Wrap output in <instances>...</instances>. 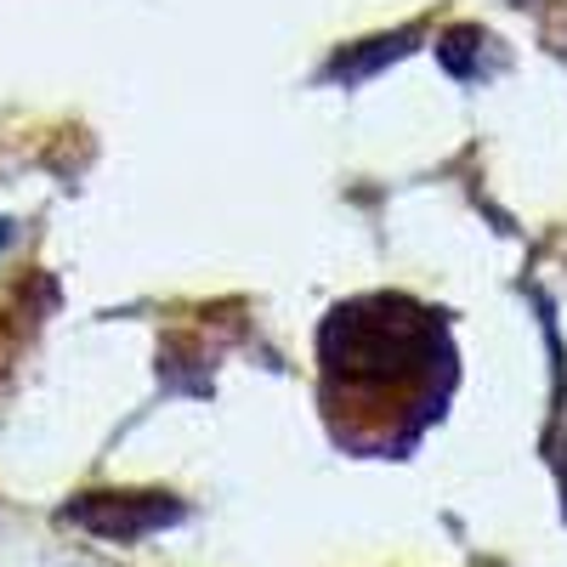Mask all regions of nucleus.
Listing matches in <instances>:
<instances>
[{
	"instance_id": "nucleus-1",
	"label": "nucleus",
	"mask_w": 567,
	"mask_h": 567,
	"mask_svg": "<svg viewBox=\"0 0 567 567\" xmlns=\"http://www.w3.org/2000/svg\"><path fill=\"white\" fill-rule=\"evenodd\" d=\"M323 409L352 449H409L443 414L454 347L432 307L409 296H358L318 329Z\"/></svg>"
},
{
	"instance_id": "nucleus-2",
	"label": "nucleus",
	"mask_w": 567,
	"mask_h": 567,
	"mask_svg": "<svg viewBox=\"0 0 567 567\" xmlns=\"http://www.w3.org/2000/svg\"><path fill=\"white\" fill-rule=\"evenodd\" d=\"M176 516L182 505L171 494H80L63 505V523L97 534V539H120V545L154 534V528H171Z\"/></svg>"
},
{
	"instance_id": "nucleus-3",
	"label": "nucleus",
	"mask_w": 567,
	"mask_h": 567,
	"mask_svg": "<svg viewBox=\"0 0 567 567\" xmlns=\"http://www.w3.org/2000/svg\"><path fill=\"white\" fill-rule=\"evenodd\" d=\"M437 63L460 80V85H483L505 69V52H499V40L477 23H460L449 34H437Z\"/></svg>"
},
{
	"instance_id": "nucleus-4",
	"label": "nucleus",
	"mask_w": 567,
	"mask_h": 567,
	"mask_svg": "<svg viewBox=\"0 0 567 567\" xmlns=\"http://www.w3.org/2000/svg\"><path fill=\"white\" fill-rule=\"evenodd\" d=\"M414 34H420V29H398V34H374V40H363V45H347V52H341L336 63H329V80H347V85H358L363 74H374L381 63L403 58Z\"/></svg>"
},
{
	"instance_id": "nucleus-5",
	"label": "nucleus",
	"mask_w": 567,
	"mask_h": 567,
	"mask_svg": "<svg viewBox=\"0 0 567 567\" xmlns=\"http://www.w3.org/2000/svg\"><path fill=\"white\" fill-rule=\"evenodd\" d=\"M12 239H18V227H12V221H0V250H7Z\"/></svg>"
}]
</instances>
